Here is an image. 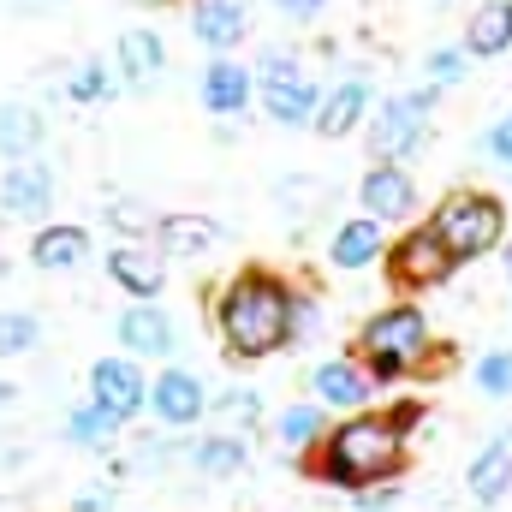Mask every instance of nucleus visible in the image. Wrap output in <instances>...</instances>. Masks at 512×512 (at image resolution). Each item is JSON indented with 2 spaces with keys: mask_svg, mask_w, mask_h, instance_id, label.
Here are the masks:
<instances>
[{
  "mask_svg": "<svg viewBox=\"0 0 512 512\" xmlns=\"http://www.w3.org/2000/svg\"><path fill=\"white\" fill-rule=\"evenodd\" d=\"M423 423V405L405 399V405H370V411H352L328 429V441L316 453L298 459V471L322 489H340V495H364V489H382L405 477V459H411V435Z\"/></svg>",
  "mask_w": 512,
  "mask_h": 512,
  "instance_id": "f257e3e1",
  "label": "nucleus"
},
{
  "mask_svg": "<svg viewBox=\"0 0 512 512\" xmlns=\"http://www.w3.org/2000/svg\"><path fill=\"white\" fill-rule=\"evenodd\" d=\"M215 328H221L227 358L262 364V358L298 346V292H292L280 274H268V268H245L239 280L221 286V298H215Z\"/></svg>",
  "mask_w": 512,
  "mask_h": 512,
  "instance_id": "f03ea898",
  "label": "nucleus"
},
{
  "mask_svg": "<svg viewBox=\"0 0 512 512\" xmlns=\"http://www.w3.org/2000/svg\"><path fill=\"white\" fill-rule=\"evenodd\" d=\"M352 358L382 382H405V376H435L429 364H447L453 352H441L435 346V328H429V316L417 310V304H387L376 310L364 328H358V346H352Z\"/></svg>",
  "mask_w": 512,
  "mask_h": 512,
  "instance_id": "7ed1b4c3",
  "label": "nucleus"
},
{
  "mask_svg": "<svg viewBox=\"0 0 512 512\" xmlns=\"http://www.w3.org/2000/svg\"><path fill=\"white\" fill-rule=\"evenodd\" d=\"M429 227H435V239L453 251V262H477V256H489L507 239V203H501L495 191L459 185V191H447V197L435 203Z\"/></svg>",
  "mask_w": 512,
  "mask_h": 512,
  "instance_id": "20e7f679",
  "label": "nucleus"
},
{
  "mask_svg": "<svg viewBox=\"0 0 512 512\" xmlns=\"http://www.w3.org/2000/svg\"><path fill=\"white\" fill-rule=\"evenodd\" d=\"M441 102V84H423V90H405V96H387L376 102V120H370V155L405 167L423 143H429V114Z\"/></svg>",
  "mask_w": 512,
  "mask_h": 512,
  "instance_id": "39448f33",
  "label": "nucleus"
},
{
  "mask_svg": "<svg viewBox=\"0 0 512 512\" xmlns=\"http://www.w3.org/2000/svg\"><path fill=\"white\" fill-rule=\"evenodd\" d=\"M387 280L399 286V292H435V286H447L453 274H459V262L453 251L435 239V227L423 221V227H411V233H399V245H387Z\"/></svg>",
  "mask_w": 512,
  "mask_h": 512,
  "instance_id": "423d86ee",
  "label": "nucleus"
},
{
  "mask_svg": "<svg viewBox=\"0 0 512 512\" xmlns=\"http://www.w3.org/2000/svg\"><path fill=\"white\" fill-rule=\"evenodd\" d=\"M90 405H102L120 429L137 423V411H149V376L137 370V358H126V352L96 358L90 364Z\"/></svg>",
  "mask_w": 512,
  "mask_h": 512,
  "instance_id": "0eeeda50",
  "label": "nucleus"
},
{
  "mask_svg": "<svg viewBox=\"0 0 512 512\" xmlns=\"http://www.w3.org/2000/svg\"><path fill=\"white\" fill-rule=\"evenodd\" d=\"M209 387L197 370H185V364H173V370H161L155 382H149V417L161 423V429H173V435H185V429H197L203 417H209Z\"/></svg>",
  "mask_w": 512,
  "mask_h": 512,
  "instance_id": "6e6552de",
  "label": "nucleus"
},
{
  "mask_svg": "<svg viewBox=\"0 0 512 512\" xmlns=\"http://www.w3.org/2000/svg\"><path fill=\"white\" fill-rule=\"evenodd\" d=\"M114 340L126 358H173L179 352V322L161 310V304H126L120 322H114Z\"/></svg>",
  "mask_w": 512,
  "mask_h": 512,
  "instance_id": "1a4fd4ad",
  "label": "nucleus"
},
{
  "mask_svg": "<svg viewBox=\"0 0 512 512\" xmlns=\"http://www.w3.org/2000/svg\"><path fill=\"white\" fill-rule=\"evenodd\" d=\"M310 399L322 411H370L376 399V376L358 364V358H322L310 370Z\"/></svg>",
  "mask_w": 512,
  "mask_h": 512,
  "instance_id": "9d476101",
  "label": "nucleus"
},
{
  "mask_svg": "<svg viewBox=\"0 0 512 512\" xmlns=\"http://www.w3.org/2000/svg\"><path fill=\"white\" fill-rule=\"evenodd\" d=\"M358 203H364V215L370 221H411L417 215V179L405 173V167H393V161H376L364 179H358Z\"/></svg>",
  "mask_w": 512,
  "mask_h": 512,
  "instance_id": "9b49d317",
  "label": "nucleus"
},
{
  "mask_svg": "<svg viewBox=\"0 0 512 512\" xmlns=\"http://www.w3.org/2000/svg\"><path fill=\"white\" fill-rule=\"evenodd\" d=\"M48 209H54V167L12 161L0 173V215H12V221H48Z\"/></svg>",
  "mask_w": 512,
  "mask_h": 512,
  "instance_id": "f8f14e48",
  "label": "nucleus"
},
{
  "mask_svg": "<svg viewBox=\"0 0 512 512\" xmlns=\"http://www.w3.org/2000/svg\"><path fill=\"white\" fill-rule=\"evenodd\" d=\"M465 489H471V501L477 507H501L512 495V423L501 435H489L477 453H471V465H465Z\"/></svg>",
  "mask_w": 512,
  "mask_h": 512,
  "instance_id": "ddd939ff",
  "label": "nucleus"
},
{
  "mask_svg": "<svg viewBox=\"0 0 512 512\" xmlns=\"http://www.w3.org/2000/svg\"><path fill=\"white\" fill-rule=\"evenodd\" d=\"M108 274H114V286L131 304H155L161 286H167V256L149 251V245H114L108 251Z\"/></svg>",
  "mask_w": 512,
  "mask_h": 512,
  "instance_id": "4468645a",
  "label": "nucleus"
},
{
  "mask_svg": "<svg viewBox=\"0 0 512 512\" xmlns=\"http://www.w3.org/2000/svg\"><path fill=\"white\" fill-rule=\"evenodd\" d=\"M185 465H191L203 483H233V477L251 471V441H245V435H227V429L197 435L191 453H185Z\"/></svg>",
  "mask_w": 512,
  "mask_h": 512,
  "instance_id": "2eb2a0df",
  "label": "nucleus"
},
{
  "mask_svg": "<svg viewBox=\"0 0 512 512\" xmlns=\"http://www.w3.org/2000/svg\"><path fill=\"white\" fill-rule=\"evenodd\" d=\"M191 30L203 48H215V60H227V48H239L251 36V6L245 0H197Z\"/></svg>",
  "mask_w": 512,
  "mask_h": 512,
  "instance_id": "dca6fc26",
  "label": "nucleus"
},
{
  "mask_svg": "<svg viewBox=\"0 0 512 512\" xmlns=\"http://www.w3.org/2000/svg\"><path fill=\"white\" fill-rule=\"evenodd\" d=\"M30 262H36L42 274H72V268H84V262H90V227H72V221H48V227H36V239H30Z\"/></svg>",
  "mask_w": 512,
  "mask_h": 512,
  "instance_id": "f3484780",
  "label": "nucleus"
},
{
  "mask_svg": "<svg viewBox=\"0 0 512 512\" xmlns=\"http://www.w3.org/2000/svg\"><path fill=\"white\" fill-rule=\"evenodd\" d=\"M155 245H161V256H203L227 245V227L215 215H161L155 221Z\"/></svg>",
  "mask_w": 512,
  "mask_h": 512,
  "instance_id": "a211bd4d",
  "label": "nucleus"
},
{
  "mask_svg": "<svg viewBox=\"0 0 512 512\" xmlns=\"http://www.w3.org/2000/svg\"><path fill=\"white\" fill-rule=\"evenodd\" d=\"M387 256V227L382 221H370V215H352V221H340L334 227V239H328V262L334 268H370V262H382Z\"/></svg>",
  "mask_w": 512,
  "mask_h": 512,
  "instance_id": "6ab92c4d",
  "label": "nucleus"
},
{
  "mask_svg": "<svg viewBox=\"0 0 512 512\" xmlns=\"http://www.w3.org/2000/svg\"><path fill=\"white\" fill-rule=\"evenodd\" d=\"M251 96H256V72H245L239 60H209V72H203V108L209 114H245L251 108Z\"/></svg>",
  "mask_w": 512,
  "mask_h": 512,
  "instance_id": "aec40b11",
  "label": "nucleus"
},
{
  "mask_svg": "<svg viewBox=\"0 0 512 512\" xmlns=\"http://www.w3.org/2000/svg\"><path fill=\"white\" fill-rule=\"evenodd\" d=\"M364 114H370V84L340 78V84H328V96L316 108V137H346V131L364 126Z\"/></svg>",
  "mask_w": 512,
  "mask_h": 512,
  "instance_id": "412c9836",
  "label": "nucleus"
},
{
  "mask_svg": "<svg viewBox=\"0 0 512 512\" xmlns=\"http://www.w3.org/2000/svg\"><path fill=\"white\" fill-rule=\"evenodd\" d=\"M328 411L316 405V399H298V405H280V417H274V441L292 453V459H304V453H316L322 441H328Z\"/></svg>",
  "mask_w": 512,
  "mask_h": 512,
  "instance_id": "4be33fe9",
  "label": "nucleus"
},
{
  "mask_svg": "<svg viewBox=\"0 0 512 512\" xmlns=\"http://www.w3.org/2000/svg\"><path fill=\"white\" fill-rule=\"evenodd\" d=\"M465 54L471 60H501L512 54V0H483L465 24Z\"/></svg>",
  "mask_w": 512,
  "mask_h": 512,
  "instance_id": "5701e85b",
  "label": "nucleus"
},
{
  "mask_svg": "<svg viewBox=\"0 0 512 512\" xmlns=\"http://www.w3.org/2000/svg\"><path fill=\"white\" fill-rule=\"evenodd\" d=\"M262 108L274 126H316V108H322V90L298 72V78H280L262 90Z\"/></svg>",
  "mask_w": 512,
  "mask_h": 512,
  "instance_id": "b1692460",
  "label": "nucleus"
},
{
  "mask_svg": "<svg viewBox=\"0 0 512 512\" xmlns=\"http://www.w3.org/2000/svg\"><path fill=\"white\" fill-rule=\"evenodd\" d=\"M42 137H48L42 108H30V102H0V155H6V161H36Z\"/></svg>",
  "mask_w": 512,
  "mask_h": 512,
  "instance_id": "393cba45",
  "label": "nucleus"
},
{
  "mask_svg": "<svg viewBox=\"0 0 512 512\" xmlns=\"http://www.w3.org/2000/svg\"><path fill=\"white\" fill-rule=\"evenodd\" d=\"M114 435H120V423H114L102 405H90V399H84V405H72V411H66V423H60V441H66V447H78V453H108V447H114Z\"/></svg>",
  "mask_w": 512,
  "mask_h": 512,
  "instance_id": "a878e982",
  "label": "nucleus"
},
{
  "mask_svg": "<svg viewBox=\"0 0 512 512\" xmlns=\"http://www.w3.org/2000/svg\"><path fill=\"white\" fill-rule=\"evenodd\" d=\"M209 417H221L227 435L256 441V435H262V393H256V387H221V393L209 399Z\"/></svg>",
  "mask_w": 512,
  "mask_h": 512,
  "instance_id": "bb28decb",
  "label": "nucleus"
},
{
  "mask_svg": "<svg viewBox=\"0 0 512 512\" xmlns=\"http://www.w3.org/2000/svg\"><path fill=\"white\" fill-rule=\"evenodd\" d=\"M161 66H167V54H161V36L155 30H126L120 36V72H126V84L149 90L161 78Z\"/></svg>",
  "mask_w": 512,
  "mask_h": 512,
  "instance_id": "cd10ccee",
  "label": "nucleus"
},
{
  "mask_svg": "<svg viewBox=\"0 0 512 512\" xmlns=\"http://www.w3.org/2000/svg\"><path fill=\"white\" fill-rule=\"evenodd\" d=\"M471 387L483 399H512V346H495L471 364Z\"/></svg>",
  "mask_w": 512,
  "mask_h": 512,
  "instance_id": "c85d7f7f",
  "label": "nucleus"
},
{
  "mask_svg": "<svg viewBox=\"0 0 512 512\" xmlns=\"http://www.w3.org/2000/svg\"><path fill=\"white\" fill-rule=\"evenodd\" d=\"M36 346H42V316L6 310V316H0V358H24V352H36Z\"/></svg>",
  "mask_w": 512,
  "mask_h": 512,
  "instance_id": "c756f323",
  "label": "nucleus"
},
{
  "mask_svg": "<svg viewBox=\"0 0 512 512\" xmlns=\"http://www.w3.org/2000/svg\"><path fill=\"white\" fill-rule=\"evenodd\" d=\"M66 90H72V102H108V96H114V72H108L102 60H84Z\"/></svg>",
  "mask_w": 512,
  "mask_h": 512,
  "instance_id": "7c9ffc66",
  "label": "nucleus"
},
{
  "mask_svg": "<svg viewBox=\"0 0 512 512\" xmlns=\"http://www.w3.org/2000/svg\"><path fill=\"white\" fill-rule=\"evenodd\" d=\"M423 72H429V84H465V72H471V54H465V42L459 48H435L429 60H423Z\"/></svg>",
  "mask_w": 512,
  "mask_h": 512,
  "instance_id": "2f4dec72",
  "label": "nucleus"
},
{
  "mask_svg": "<svg viewBox=\"0 0 512 512\" xmlns=\"http://www.w3.org/2000/svg\"><path fill=\"white\" fill-rule=\"evenodd\" d=\"M477 149H483V155H489V161L512 179V114H501L495 126L483 131V137H477Z\"/></svg>",
  "mask_w": 512,
  "mask_h": 512,
  "instance_id": "473e14b6",
  "label": "nucleus"
},
{
  "mask_svg": "<svg viewBox=\"0 0 512 512\" xmlns=\"http://www.w3.org/2000/svg\"><path fill=\"white\" fill-rule=\"evenodd\" d=\"M280 78H298V54H292V48H268V54L256 60V90H268V84H280Z\"/></svg>",
  "mask_w": 512,
  "mask_h": 512,
  "instance_id": "72a5a7b5",
  "label": "nucleus"
},
{
  "mask_svg": "<svg viewBox=\"0 0 512 512\" xmlns=\"http://www.w3.org/2000/svg\"><path fill=\"white\" fill-rule=\"evenodd\" d=\"M114 501H120L114 483H84V489L72 495V512H114Z\"/></svg>",
  "mask_w": 512,
  "mask_h": 512,
  "instance_id": "f704fd0d",
  "label": "nucleus"
},
{
  "mask_svg": "<svg viewBox=\"0 0 512 512\" xmlns=\"http://www.w3.org/2000/svg\"><path fill=\"white\" fill-rule=\"evenodd\" d=\"M393 507H399V483H382V489L352 495V512H393Z\"/></svg>",
  "mask_w": 512,
  "mask_h": 512,
  "instance_id": "c9c22d12",
  "label": "nucleus"
},
{
  "mask_svg": "<svg viewBox=\"0 0 512 512\" xmlns=\"http://www.w3.org/2000/svg\"><path fill=\"white\" fill-rule=\"evenodd\" d=\"M274 6H280L286 18H316V12H322L328 0H274Z\"/></svg>",
  "mask_w": 512,
  "mask_h": 512,
  "instance_id": "e433bc0d",
  "label": "nucleus"
},
{
  "mask_svg": "<svg viewBox=\"0 0 512 512\" xmlns=\"http://www.w3.org/2000/svg\"><path fill=\"white\" fill-rule=\"evenodd\" d=\"M6 405H18V387L12 382H0V411H6Z\"/></svg>",
  "mask_w": 512,
  "mask_h": 512,
  "instance_id": "4c0bfd02",
  "label": "nucleus"
},
{
  "mask_svg": "<svg viewBox=\"0 0 512 512\" xmlns=\"http://www.w3.org/2000/svg\"><path fill=\"white\" fill-rule=\"evenodd\" d=\"M507 280H512V245H507Z\"/></svg>",
  "mask_w": 512,
  "mask_h": 512,
  "instance_id": "58836bf2",
  "label": "nucleus"
},
{
  "mask_svg": "<svg viewBox=\"0 0 512 512\" xmlns=\"http://www.w3.org/2000/svg\"><path fill=\"white\" fill-rule=\"evenodd\" d=\"M507 114H512V108H507Z\"/></svg>",
  "mask_w": 512,
  "mask_h": 512,
  "instance_id": "ea45409f",
  "label": "nucleus"
}]
</instances>
